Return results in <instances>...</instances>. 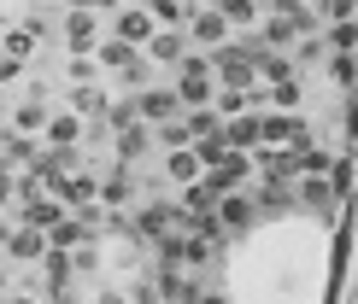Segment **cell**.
I'll list each match as a JSON object with an SVG mask.
<instances>
[{"instance_id":"obj_1","label":"cell","mask_w":358,"mask_h":304,"mask_svg":"<svg viewBox=\"0 0 358 304\" xmlns=\"http://www.w3.org/2000/svg\"><path fill=\"white\" fill-rule=\"evenodd\" d=\"M171 94L182 100V112H188V105H212L217 100V82H212L206 53H182V59H176V88H171Z\"/></svg>"},{"instance_id":"obj_2","label":"cell","mask_w":358,"mask_h":304,"mask_svg":"<svg viewBox=\"0 0 358 304\" xmlns=\"http://www.w3.org/2000/svg\"><path fill=\"white\" fill-rule=\"evenodd\" d=\"M206 65H212V82H217V88H235V94H247V88L259 82L241 41H223V47H212V53H206Z\"/></svg>"},{"instance_id":"obj_3","label":"cell","mask_w":358,"mask_h":304,"mask_svg":"<svg viewBox=\"0 0 358 304\" xmlns=\"http://www.w3.org/2000/svg\"><path fill=\"white\" fill-rule=\"evenodd\" d=\"M306 117L300 112H264L259 117V146H294V141H306Z\"/></svg>"},{"instance_id":"obj_4","label":"cell","mask_w":358,"mask_h":304,"mask_svg":"<svg viewBox=\"0 0 358 304\" xmlns=\"http://www.w3.org/2000/svg\"><path fill=\"white\" fill-rule=\"evenodd\" d=\"M18 228H41V234H48L53 222H65V205L53 199V193H18Z\"/></svg>"},{"instance_id":"obj_5","label":"cell","mask_w":358,"mask_h":304,"mask_svg":"<svg viewBox=\"0 0 358 304\" xmlns=\"http://www.w3.org/2000/svg\"><path fill=\"white\" fill-rule=\"evenodd\" d=\"M136 117H141L147 129H153V123H171V117H182V100H176L171 88H141V94H136Z\"/></svg>"},{"instance_id":"obj_6","label":"cell","mask_w":358,"mask_h":304,"mask_svg":"<svg viewBox=\"0 0 358 304\" xmlns=\"http://www.w3.org/2000/svg\"><path fill=\"white\" fill-rule=\"evenodd\" d=\"M94 199L106 205V211H124L129 199H141V193H136V176H129L124 164H117V170H106V176H94Z\"/></svg>"},{"instance_id":"obj_7","label":"cell","mask_w":358,"mask_h":304,"mask_svg":"<svg viewBox=\"0 0 358 304\" xmlns=\"http://www.w3.org/2000/svg\"><path fill=\"white\" fill-rule=\"evenodd\" d=\"M153 18H147V6H129V12H112V41H124V47H147V36H153Z\"/></svg>"},{"instance_id":"obj_8","label":"cell","mask_w":358,"mask_h":304,"mask_svg":"<svg viewBox=\"0 0 358 304\" xmlns=\"http://www.w3.org/2000/svg\"><path fill=\"white\" fill-rule=\"evenodd\" d=\"M112 152H117V164H124V170H136L147 152H153V129H147V123L117 129V135H112Z\"/></svg>"},{"instance_id":"obj_9","label":"cell","mask_w":358,"mask_h":304,"mask_svg":"<svg viewBox=\"0 0 358 304\" xmlns=\"http://www.w3.org/2000/svg\"><path fill=\"white\" fill-rule=\"evenodd\" d=\"M182 53H188V36H182V29H153L147 47H141L147 65H171V70H176V59H182Z\"/></svg>"},{"instance_id":"obj_10","label":"cell","mask_w":358,"mask_h":304,"mask_svg":"<svg viewBox=\"0 0 358 304\" xmlns=\"http://www.w3.org/2000/svg\"><path fill=\"white\" fill-rule=\"evenodd\" d=\"M252 217H259V205H252L247 193H223V199H217V228H223V234L252 228Z\"/></svg>"},{"instance_id":"obj_11","label":"cell","mask_w":358,"mask_h":304,"mask_svg":"<svg viewBox=\"0 0 358 304\" xmlns=\"http://www.w3.org/2000/svg\"><path fill=\"white\" fill-rule=\"evenodd\" d=\"M12 257V264H36L41 252H48V234H41V228H18L12 222V234H6V246H0Z\"/></svg>"},{"instance_id":"obj_12","label":"cell","mask_w":358,"mask_h":304,"mask_svg":"<svg viewBox=\"0 0 358 304\" xmlns=\"http://www.w3.org/2000/svg\"><path fill=\"white\" fill-rule=\"evenodd\" d=\"M65 47L71 53H94V41H100V24H94V12H65Z\"/></svg>"},{"instance_id":"obj_13","label":"cell","mask_w":358,"mask_h":304,"mask_svg":"<svg viewBox=\"0 0 358 304\" xmlns=\"http://www.w3.org/2000/svg\"><path fill=\"white\" fill-rule=\"evenodd\" d=\"M223 146H229V152H252V146H259V112L223 117Z\"/></svg>"},{"instance_id":"obj_14","label":"cell","mask_w":358,"mask_h":304,"mask_svg":"<svg viewBox=\"0 0 358 304\" xmlns=\"http://www.w3.org/2000/svg\"><path fill=\"white\" fill-rule=\"evenodd\" d=\"M188 36L212 53V47H223V41H229V24H223L217 12H200V6H194V12H188Z\"/></svg>"},{"instance_id":"obj_15","label":"cell","mask_w":358,"mask_h":304,"mask_svg":"<svg viewBox=\"0 0 358 304\" xmlns=\"http://www.w3.org/2000/svg\"><path fill=\"white\" fill-rule=\"evenodd\" d=\"M41 135H48V146H77L83 141V117L77 112H48Z\"/></svg>"},{"instance_id":"obj_16","label":"cell","mask_w":358,"mask_h":304,"mask_svg":"<svg viewBox=\"0 0 358 304\" xmlns=\"http://www.w3.org/2000/svg\"><path fill=\"white\" fill-rule=\"evenodd\" d=\"M48 112H53V105H48V94L36 88V94H29V100L18 105V112H12V129H18V135H41V123H48Z\"/></svg>"},{"instance_id":"obj_17","label":"cell","mask_w":358,"mask_h":304,"mask_svg":"<svg viewBox=\"0 0 358 304\" xmlns=\"http://www.w3.org/2000/svg\"><path fill=\"white\" fill-rule=\"evenodd\" d=\"M165 176L176 181V188H188V181H200L206 170H200V158H194V146H171L165 152Z\"/></svg>"},{"instance_id":"obj_18","label":"cell","mask_w":358,"mask_h":304,"mask_svg":"<svg viewBox=\"0 0 358 304\" xmlns=\"http://www.w3.org/2000/svg\"><path fill=\"white\" fill-rule=\"evenodd\" d=\"M65 112H77V117H94V123H100V112H106V94H100L94 82H71V100H65Z\"/></svg>"},{"instance_id":"obj_19","label":"cell","mask_w":358,"mask_h":304,"mask_svg":"<svg viewBox=\"0 0 358 304\" xmlns=\"http://www.w3.org/2000/svg\"><path fill=\"white\" fill-rule=\"evenodd\" d=\"M212 12H217L229 29H252V24H259V0H217Z\"/></svg>"},{"instance_id":"obj_20","label":"cell","mask_w":358,"mask_h":304,"mask_svg":"<svg viewBox=\"0 0 358 304\" xmlns=\"http://www.w3.org/2000/svg\"><path fill=\"white\" fill-rule=\"evenodd\" d=\"M188 12H194L188 0H147V18H153L159 29H182V24H188Z\"/></svg>"},{"instance_id":"obj_21","label":"cell","mask_w":358,"mask_h":304,"mask_svg":"<svg viewBox=\"0 0 358 304\" xmlns=\"http://www.w3.org/2000/svg\"><path fill=\"white\" fill-rule=\"evenodd\" d=\"M129 123H141V117H136V94L106 100V112H100V129H106V135H117V129H129Z\"/></svg>"},{"instance_id":"obj_22","label":"cell","mask_w":358,"mask_h":304,"mask_svg":"<svg viewBox=\"0 0 358 304\" xmlns=\"http://www.w3.org/2000/svg\"><path fill=\"white\" fill-rule=\"evenodd\" d=\"M36 152H41V146L29 141V135H18V129H6V135H0V158H6L12 170H18V164H29Z\"/></svg>"},{"instance_id":"obj_23","label":"cell","mask_w":358,"mask_h":304,"mask_svg":"<svg viewBox=\"0 0 358 304\" xmlns=\"http://www.w3.org/2000/svg\"><path fill=\"white\" fill-rule=\"evenodd\" d=\"M294 199L311 205V211H323V205H335V188H329V176H306L300 188H294Z\"/></svg>"},{"instance_id":"obj_24","label":"cell","mask_w":358,"mask_h":304,"mask_svg":"<svg viewBox=\"0 0 358 304\" xmlns=\"http://www.w3.org/2000/svg\"><path fill=\"white\" fill-rule=\"evenodd\" d=\"M182 129H188V141H200V135H217V129H223V117L212 112V105H188V112H182Z\"/></svg>"},{"instance_id":"obj_25","label":"cell","mask_w":358,"mask_h":304,"mask_svg":"<svg viewBox=\"0 0 358 304\" xmlns=\"http://www.w3.org/2000/svg\"><path fill=\"white\" fill-rule=\"evenodd\" d=\"M252 41H259V47H271V53H282L288 41H300V36H294V24H288V18H264V29H259Z\"/></svg>"},{"instance_id":"obj_26","label":"cell","mask_w":358,"mask_h":304,"mask_svg":"<svg viewBox=\"0 0 358 304\" xmlns=\"http://www.w3.org/2000/svg\"><path fill=\"white\" fill-rule=\"evenodd\" d=\"M0 53H6V59H24V65H29V59H36V36H29L24 24H18V29H6V41H0Z\"/></svg>"},{"instance_id":"obj_27","label":"cell","mask_w":358,"mask_h":304,"mask_svg":"<svg viewBox=\"0 0 358 304\" xmlns=\"http://www.w3.org/2000/svg\"><path fill=\"white\" fill-rule=\"evenodd\" d=\"M117 82H124V94H141V88H147V59L129 53L124 65H117Z\"/></svg>"},{"instance_id":"obj_28","label":"cell","mask_w":358,"mask_h":304,"mask_svg":"<svg viewBox=\"0 0 358 304\" xmlns=\"http://www.w3.org/2000/svg\"><path fill=\"white\" fill-rule=\"evenodd\" d=\"M264 105H276V112H294V105H300V82H271V88H264Z\"/></svg>"},{"instance_id":"obj_29","label":"cell","mask_w":358,"mask_h":304,"mask_svg":"<svg viewBox=\"0 0 358 304\" xmlns=\"http://www.w3.org/2000/svg\"><path fill=\"white\" fill-rule=\"evenodd\" d=\"M323 59H329V47H323V36H306L300 47H294V70H300V65H323Z\"/></svg>"},{"instance_id":"obj_30","label":"cell","mask_w":358,"mask_h":304,"mask_svg":"<svg viewBox=\"0 0 358 304\" xmlns=\"http://www.w3.org/2000/svg\"><path fill=\"white\" fill-rule=\"evenodd\" d=\"M65 76H71V82H94V76H100V65H94L88 53H71V59H65Z\"/></svg>"},{"instance_id":"obj_31","label":"cell","mask_w":358,"mask_h":304,"mask_svg":"<svg viewBox=\"0 0 358 304\" xmlns=\"http://www.w3.org/2000/svg\"><path fill=\"white\" fill-rule=\"evenodd\" d=\"M329 76L347 88V82H352V53H329Z\"/></svg>"},{"instance_id":"obj_32","label":"cell","mask_w":358,"mask_h":304,"mask_svg":"<svg viewBox=\"0 0 358 304\" xmlns=\"http://www.w3.org/2000/svg\"><path fill=\"white\" fill-rule=\"evenodd\" d=\"M48 304H77V281H48Z\"/></svg>"},{"instance_id":"obj_33","label":"cell","mask_w":358,"mask_h":304,"mask_svg":"<svg viewBox=\"0 0 358 304\" xmlns=\"http://www.w3.org/2000/svg\"><path fill=\"white\" fill-rule=\"evenodd\" d=\"M12 199H18V176H12V164L0 158V205H12Z\"/></svg>"},{"instance_id":"obj_34","label":"cell","mask_w":358,"mask_h":304,"mask_svg":"<svg viewBox=\"0 0 358 304\" xmlns=\"http://www.w3.org/2000/svg\"><path fill=\"white\" fill-rule=\"evenodd\" d=\"M65 12H117V0H65Z\"/></svg>"},{"instance_id":"obj_35","label":"cell","mask_w":358,"mask_h":304,"mask_svg":"<svg viewBox=\"0 0 358 304\" xmlns=\"http://www.w3.org/2000/svg\"><path fill=\"white\" fill-rule=\"evenodd\" d=\"M18 76H24V59H6V53H0V82H18Z\"/></svg>"},{"instance_id":"obj_36","label":"cell","mask_w":358,"mask_h":304,"mask_svg":"<svg viewBox=\"0 0 358 304\" xmlns=\"http://www.w3.org/2000/svg\"><path fill=\"white\" fill-rule=\"evenodd\" d=\"M259 6H271L276 18H288V12H300V0H259Z\"/></svg>"},{"instance_id":"obj_37","label":"cell","mask_w":358,"mask_h":304,"mask_svg":"<svg viewBox=\"0 0 358 304\" xmlns=\"http://www.w3.org/2000/svg\"><path fill=\"white\" fill-rule=\"evenodd\" d=\"M136 304H159V287H153V281H141V287H136Z\"/></svg>"},{"instance_id":"obj_38","label":"cell","mask_w":358,"mask_h":304,"mask_svg":"<svg viewBox=\"0 0 358 304\" xmlns=\"http://www.w3.org/2000/svg\"><path fill=\"white\" fill-rule=\"evenodd\" d=\"M94 304H129L124 293H112V287H106V293H94Z\"/></svg>"},{"instance_id":"obj_39","label":"cell","mask_w":358,"mask_h":304,"mask_svg":"<svg viewBox=\"0 0 358 304\" xmlns=\"http://www.w3.org/2000/svg\"><path fill=\"white\" fill-rule=\"evenodd\" d=\"M0 304H41V298H36V293H6Z\"/></svg>"},{"instance_id":"obj_40","label":"cell","mask_w":358,"mask_h":304,"mask_svg":"<svg viewBox=\"0 0 358 304\" xmlns=\"http://www.w3.org/2000/svg\"><path fill=\"white\" fill-rule=\"evenodd\" d=\"M194 304H229V298H223V293H206V287H200V298H194Z\"/></svg>"},{"instance_id":"obj_41","label":"cell","mask_w":358,"mask_h":304,"mask_svg":"<svg viewBox=\"0 0 358 304\" xmlns=\"http://www.w3.org/2000/svg\"><path fill=\"white\" fill-rule=\"evenodd\" d=\"M12 293V275H6V269H0V298H6Z\"/></svg>"},{"instance_id":"obj_42","label":"cell","mask_w":358,"mask_h":304,"mask_svg":"<svg viewBox=\"0 0 358 304\" xmlns=\"http://www.w3.org/2000/svg\"><path fill=\"white\" fill-rule=\"evenodd\" d=\"M6 234H12V222H0V246H6Z\"/></svg>"}]
</instances>
